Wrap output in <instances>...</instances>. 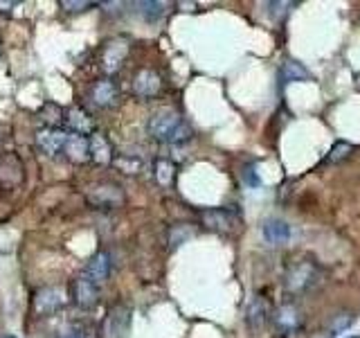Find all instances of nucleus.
I'll use <instances>...</instances> for the list:
<instances>
[{"label":"nucleus","instance_id":"nucleus-20","mask_svg":"<svg viewBox=\"0 0 360 338\" xmlns=\"http://www.w3.org/2000/svg\"><path fill=\"white\" fill-rule=\"evenodd\" d=\"M135 7H138L140 16H142L144 20H149V23L160 20V18L167 14V5H165V3H155V0H146V3H138Z\"/></svg>","mask_w":360,"mask_h":338},{"label":"nucleus","instance_id":"nucleus-13","mask_svg":"<svg viewBox=\"0 0 360 338\" xmlns=\"http://www.w3.org/2000/svg\"><path fill=\"white\" fill-rule=\"evenodd\" d=\"M90 97H93V101L99 106V108H108L117 101L120 97V90H117V84L112 82V79H99V82H95L93 90H90Z\"/></svg>","mask_w":360,"mask_h":338},{"label":"nucleus","instance_id":"nucleus-3","mask_svg":"<svg viewBox=\"0 0 360 338\" xmlns=\"http://www.w3.org/2000/svg\"><path fill=\"white\" fill-rule=\"evenodd\" d=\"M65 307V293L61 289H54V287H43L34 293V300H32V309L37 315L45 318V315H52L56 311H61Z\"/></svg>","mask_w":360,"mask_h":338},{"label":"nucleus","instance_id":"nucleus-22","mask_svg":"<svg viewBox=\"0 0 360 338\" xmlns=\"http://www.w3.org/2000/svg\"><path fill=\"white\" fill-rule=\"evenodd\" d=\"M354 313L352 311H340V313H335L333 318H331V325H329V338H335V336H340L345 334L349 327L354 325Z\"/></svg>","mask_w":360,"mask_h":338},{"label":"nucleus","instance_id":"nucleus-16","mask_svg":"<svg viewBox=\"0 0 360 338\" xmlns=\"http://www.w3.org/2000/svg\"><path fill=\"white\" fill-rule=\"evenodd\" d=\"M90 138V161H95L97 165H108L112 163V146L104 133L95 131Z\"/></svg>","mask_w":360,"mask_h":338},{"label":"nucleus","instance_id":"nucleus-10","mask_svg":"<svg viewBox=\"0 0 360 338\" xmlns=\"http://www.w3.org/2000/svg\"><path fill=\"white\" fill-rule=\"evenodd\" d=\"M82 275H84L86 280L93 282V284H97V287H99V284H104V282L108 280V275H110V255H108L106 251L95 253V255L86 262V266H84V270H82Z\"/></svg>","mask_w":360,"mask_h":338},{"label":"nucleus","instance_id":"nucleus-29","mask_svg":"<svg viewBox=\"0 0 360 338\" xmlns=\"http://www.w3.org/2000/svg\"><path fill=\"white\" fill-rule=\"evenodd\" d=\"M0 338H14V336H0Z\"/></svg>","mask_w":360,"mask_h":338},{"label":"nucleus","instance_id":"nucleus-2","mask_svg":"<svg viewBox=\"0 0 360 338\" xmlns=\"http://www.w3.org/2000/svg\"><path fill=\"white\" fill-rule=\"evenodd\" d=\"M320 282V268L311 259H304L288 268L286 273V291L292 296H300V293H307L311 289L318 287Z\"/></svg>","mask_w":360,"mask_h":338},{"label":"nucleus","instance_id":"nucleus-11","mask_svg":"<svg viewBox=\"0 0 360 338\" xmlns=\"http://www.w3.org/2000/svg\"><path fill=\"white\" fill-rule=\"evenodd\" d=\"M160 88H162V79L155 70H151V68H144V70H140L133 79V93L142 99L155 97L160 93Z\"/></svg>","mask_w":360,"mask_h":338},{"label":"nucleus","instance_id":"nucleus-24","mask_svg":"<svg viewBox=\"0 0 360 338\" xmlns=\"http://www.w3.org/2000/svg\"><path fill=\"white\" fill-rule=\"evenodd\" d=\"M352 151H354V144L340 140V142H335V144L331 146V151H329V156L324 158V163H329V165L340 163V161H345V158L352 156Z\"/></svg>","mask_w":360,"mask_h":338},{"label":"nucleus","instance_id":"nucleus-12","mask_svg":"<svg viewBox=\"0 0 360 338\" xmlns=\"http://www.w3.org/2000/svg\"><path fill=\"white\" fill-rule=\"evenodd\" d=\"M65 140H68V133L54 127H45L37 133V146L48 156H59L65 149Z\"/></svg>","mask_w":360,"mask_h":338},{"label":"nucleus","instance_id":"nucleus-27","mask_svg":"<svg viewBox=\"0 0 360 338\" xmlns=\"http://www.w3.org/2000/svg\"><path fill=\"white\" fill-rule=\"evenodd\" d=\"M63 338H90V332L86 327H70V330L63 334Z\"/></svg>","mask_w":360,"mask_h":338},{"label":"nucleus","instance_id":"nucleus-15","mask_svg":"<svg viewBox=\"0 0 360 338\" xmlns=\"http://www.w3.org/2000/svg\"><path fill=\"white\" fill-rule=\"evenodd\" d=\"M262 232H264V239L273 246H281L290 239V225L284 219H266Z\"/></svg>","mask_w":360,"mask_h":338},{"label":"nucleus","instance_id":"nucleus-19","mask_svg":"<svg viewBox=\"0 0 360 338\" xmlns=\"http://www.w3.org/2000/svg\"><path fill=\"white\" fill-rule=\"evenodd\" d=\"M279 75H281L284 82H307V79H311L307 68H304L302 63H297V61H284V63H281Z\"/></svg>","mask_w":360,"mask_h":338},{"label":"nucleus","instance_id":"nucleus-14","mask_svg":"<svg viewBox=\"0 0 360 338\" xmlns=\"http://www.w3.org/2000/svg\"><path fill=\"white\" fill-rule=\"evenodd\" d=\"M63 151L72 163H86L90 161V138L82 133H68Z\"/></svg>","mask_w":360,"mask_h":338},{"label":"nucleus","instance_id":"nucleus-8","mask_svg":"<svg viewBox=\"0 0 360 338\" xmlns=\"http://www.w3.org/2000/svg\"><path fill=\"white\" fill-rule=\"evenodd\" d=\"M72 302L77 304L79 309H93L95 304L99 302V287L93 284L90 280H86L84 275H79L77 280H72Z\"/></svg>","mask_w":360,"mask_h":338},{"label":"nucleus","instance_id":"nucleus-23","mask_svg":"<svg viewBox=\"0 0 360 338\" xmlns=\"http://www.w3.org/2000/svg\"><path fill=\"white\" fill-rule=\"evenodd\" d=\"M41 120L48 124V127H54L59 129V124L65 122V115H63V108L59 104H45L43 111H41Z\"/></svg>","mask_w":360,"mask_h":338},{"label":"nucleus","instance_id":"nucleus-9","mask_svg":"<svg viewBox=\"0 0 360 338\" xmlns=\"http://www.w3.org/2000/svg\"><path fill=\"white\" fill-rule=\"evenodd\" d=\"M129 323H131L129 307L127 304H117V307L110 309L108 318L104 323V336L106 338H127Z\"/></svg>","mask_w":360,"mask_h":338},{"label":"nucleus","instance_id":"nucleus-1","mask_svg":"<svg viewBox=\"0 0 360 338\" xmlns=\"http://www.w3.org/2000/svg\"><path fill=\"white\" fill-rule=\"evenodd\" d=\"M149 133L158 142L176 144V142H185L191 138V127L183 120V115H180L178 111L160 108V111H155L149 120Z\"/></svg>","mask_w":360,"mask_h":338},{"label":"nucleus","instance_id":"nucleus-17","mask_svg":"<svg viewBox=\"0 0 360 338\" xmlns=\"http://www.w3.org/2000/svg\"><path fill=\"white\" fill-rule=\"evenodd\" d=\"M65 122H68V127L72 129V133H82V135H93L95 133L93 120H90V115L82 106H72L70 111H68Z\"/></svg>","mask_w":360,"mask_h":338},{"label":"nucleus","instance_id":"nucleus-6","mask_svg":"<svg viewBox=\"0 0 360 338\" xmlns=\"http://www.w3.org/2000/svg\"><path fill=\"white\" fill-rule=\"evenodd\" d=\"M129 50H131V45L129 41L124 39V37H115V39H110L106 43V48L104 52H101V68L112 75V73H117L122 63L127 61V56H129Z\"/></svg>","mask_w":360,"mask_h":338},{"label":"nucleus","instance_id":"nucleus-26","mask_svg":"<svg viewBox=\"0 0 360 338\" xmlns=\"http://www.w3.org/2000/svg\"><path fill=\"white\" fill-rule=\"evenodd\" d=\"M59 5L68 11V14H79V11L93 7V3H79V0H61Z\"/></svg>","mask_w":360,"mask_h":338},{"label":"nucleus","instance_id":"nucleus-18","mask_svg":"<svg viewBox=\"0 0 360 338\" xmlns=\"http://www.w3.org/2000/svg\"><path fill=\"white\" fill-rule=\"evenodd\" d=\"M266 318H268V307H266L264 298H255L250 302V307H248V315H245L250 332H259V330H262Z\"/></svg>","mask_w":360,"mask_h":338},{"label":"nucleus","instance_id":"nucleus-28","mask_svg":"<svg viewBox=\"0 0 360 338\" xmlns=\"http://www.w3.org/2000/svg\"><path fill=\"white\" fill-rule=\"evenodd\" d=\"M268 7L273 9V16L277 14V16H284L286 11H288V7H292L290 3H268Z\"/></svg>","mask_w":360,"mask_h":338},{"label":"nucleus","instance_id":"nucleus-25","mask_svg":"<svg viewBox=\"0 0 360 338\" xmlns=\"http://www.w3.org/2000/svg\"><path fill=\"white\" fill-rule=\"evenodd\" d=\"M115 165L122 169L124 174H138L142 169V163L138 161V158H129V156H120L115 158Z\"/></svg>","mask_w":360,"mask_h":338},{"label":"nucleus","instance_id":"nucleus-5","mask_svg":"<svg viewBox=\"0 0 360 338\" xmlns=\"http://www.w3.org/2000/svg\"><path fill=\"white\" fill-rule=\"evenodd\" d=\"M88 203H90V206H95V208H101V210L120 208L124 203V192H122V187L112 185V183H101V185L90 187Z\"/></svg>","mask_w":360,"mask_h":338},{"label":"nucleus","instance_id":"nucleus-21","mask_svg":"<svg viewBox=\"0 0 360 338\" xmlns=\"http://www.w3.org/2000/svg\"><path fill=\"white\" fill-rule=\"evenodd\" d=\"M176 178V167L172 161H167V158H160V161L155 163V180L160 187H169L174 183Z\"/></svg>","mask_w":360,"mask_h":338},{"label":"nucleus","instance_id":"nucleus-7","mask_svg":"<svg viewBox=\"0 0 360 338\" xmlns=\"http://www.w3.org/2000/svg\"><path fill=\"white\" fill-rule=\"evenodd\" d=\"M304 323V315L302 309L297 304L286 302V304H279L273 313V325L279 334H295Z\"/></svg>","mask_w":360,"mask_h":338},{"label":"nucleus","instance_id":"nucleus-30","mask_svg":"<svg viewBox=\"0 0 360 338\" xmlns=\"http://www.w3.org/2000/svg\"><path fill=\"white\" fill-rule=\"evenodd\" d=\"M349 338H360V336H349Z\"/></svg>","mask_w":360,"mask_h":338},{"label":"nucleus","instance_id":"nucleus-4","mask_svg":"<svg viewBox=\"0 0 360 338\" xmlns=\"http://www.w3.org/2000/svg\"><path fill=\"white\" fill-rule=\"evenodd\" d=\"M200 221L205 223L207 230H214V232H234L239 228V217L228 210V208H212V210H205L200 214Z\"/></svg>","mask_w":360,"mask_h":338}]
</instances>
